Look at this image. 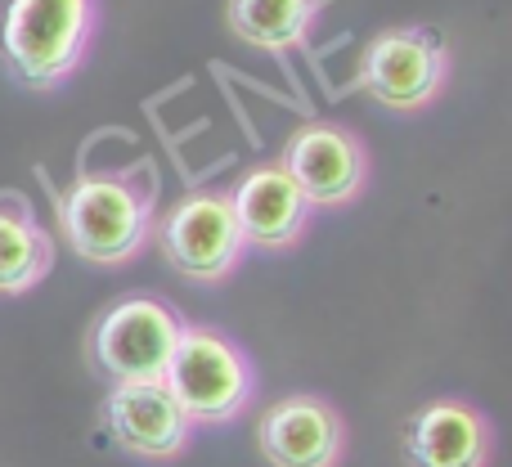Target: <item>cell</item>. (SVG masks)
<instances>
[{
    "label": "cell",
    "mask_w": 512,
    "mask_h": 467,
    "mask_svg": "<svg viewBox=\"0 0 512 467\" xmlns=\"http://www.w3.org/2000/svg\"><path fill=\"white\" fill-rule=\"evenodd\" d=\"M153 189L149 171H81L59 203L68 247L90 265H126L153 243Z\"/></svg>",
    "instance_id": "1"
},
{
    "label": "cell",
    "mask_w": 512,
    "mask_h": 467,
    "mask_svg": "<svg viewBox=\"0 0 512 467\" xmlns=\"http://www.w3.org/2000/svg\"><path fill=\"white\" fill-rule=\"evenodd\" d=\"M99 0H9L0 14V59L27 90H59L90 59Z\"/></svg>",
    "instance_id": "2"
},
{
    "label": "cell",
    "mask_w": 512,
    "mask_h": 467,
    "mask_svg": "<svg viewBox=\"0 0 512 467\" xmlns=\"http://www.w3.org/2000/svg\"><path fill=\"white\" fill-rule=\"evenodd\" d=\"M162 382H167V391L176 396V405L185 409L194 427H221L243 418L256 400V387H261L243 342H234L225 328L212 324L180 328V342L171 351Z\"/></svg>",
    "instance_id": "3"
},
{
    "label": "cell",
    "mask_w": 512,
    "mask_h": 467,
    "mask_svg": "<svg viewBox=\"0 0 512 467\" xmlns=\"http://www.w3.org/2000/svg\"><path fill=\"white\" fill-rule=\"evenodd\" d=\"M450 45L427 27H387L360 54V90L387 113H427L450 86Z\"/></svg>",
    "instance_id": "4"
},
{
    "label": "cell",
    "mask_w": 512,
    "mask_h": 467,
    "mask_svg": "<svg viewBox=\"0 0 512 467\" xmlns=\"http://www.w3.org/2000/svg\"><path fill=\"white\" fill-rule=\"evenodd\" d=\"M167 265L189 283H225L248 256L225 189H194L153 225Z\"/></svg>",
    "instance_id": "5"
},
{
    "label": "cell",
    "mask_w": 512,
    "mask_h": 467,
    "mask_svg": "<svg viewBox=\"0 0 512 467\" xmlns=\"http://www.w3.org/2000/svg\"><path fill=\"white\" fill-rule=\"evenodd\" d=\"M180 310L153 292L122 297L99 315L90 355L113 382H162L167 378L171 351L180 342Z\"/></svg>",
    "instance_id": "6"
},
{
    "label": "cell",
    "mask_w": 512,
    "mask_h": 467,
    "mask_svg": "<svg viewBox=\"0 0 512 467\" xmlns=\"http://www.w3.org/2000/svg\"><path fill=\"white\" fill-rule=\"evenodd\" d=\"M279 167L301 189L310 212L315 207L319 212H342V207L360 203V194L369 189V176H373L369 144L346 122L297 126L279 153Z\"/></svg>",
    "instance_id": "7"
},
{
    "label": "cell",
    "mask_w": 512,
    "mask_h": 467,
    "mask_svg": "<svg viewBox=\"0 0 512 467\" xmlns=\"http://www.w3.org/2000/svg\"><path fill=\"white\" fill-rule=\"evenodd\" d=\"M104 423L117 450L144 463H176L194 445V423L176 405L167 382H113Z\"/></svg>",
    "instance_id": "8"
},
{
    "label": "cell",
    "mask_w": 512,
    "mask_h": 467,
    "mask_svg": "<svg viewBox=\"0 0 512 467\" xmlns=\"http://www.w3.org/2000/svg\"><path fill=\"white\" fill-rule=\"evenodd\" d=\"M256 445L270 467H342L346 418L324 396H283L265 405Z\"/></svg>",
    "instance_id": "9"
},
{
    "label": "cell",
    "mask_w": 512,
    "mask_h": 467,
    "mask_svg": "<svg viewBox=\"0 0 512 467\" xmlns=\"http://www.w3.org/2000/svg\"><path fill=\"white\" fill-rule=\"evenodd\" d=\"M495 459V423L472 400L441 396L414 409L405 423L409 467H490Z\"/></svg>",
    "instance_id": "10"
},
{
    "label": "cell",
    "mask_w": 512,
    "mask_h": 467,
    "mask_svg": "<svg viewBox=\"0 0 512 467\" xmlns=\"http://www.w3.org/2000/svg\"><path fill=\"white\" fill-rule=\"evenodd\" d=\"M230 207L243 243L256 252H292L310 230V203L279 162L243 171V180L230 189Z\"/></svg>",
    "instance_id": "11"
},
{
    "label": "cell",
    "mask_w": 512,
    "mask_h": 467,
    "mask_svg": "<svg viewBox=\"0 0 512 467\" xmlns=\"http://www.w3.org/2000/svg\"><path fill=\"white\" fill-rule=\"evenodd\" d=\"M333 0H225V27L265 54H292L310 45L315 23Z\"/></svg>",
    "instance_id": "12"
},
{
    "label": "cell",
    "mask_w": 512,
    "mask_h": 467,
    "mask_svg": "<svg viewBox=\"0 0 512 467\" xmlns=\"http://www.w3.org/2000/svg\"><path fill=\"white\" fill-rule=\"evenodd\" d=\"M54 270V243L27 198L0 194V297L41 288Z\"/></svg>",
    "instance_id": "13"
}]
</instances>
